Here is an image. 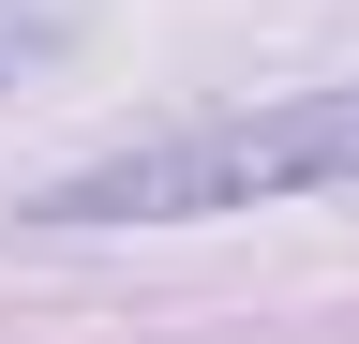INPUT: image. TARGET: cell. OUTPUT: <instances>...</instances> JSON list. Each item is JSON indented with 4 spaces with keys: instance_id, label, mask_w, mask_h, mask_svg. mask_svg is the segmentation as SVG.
<instances>
[{
    "instance_id": "cell-1",
    "label": "cell",
    "mask_w": 359,
    "mask_h": 344,
    "mask_svg": "<svg viewBox=\"0 0 359 344\" xmlns=\"http://www.w3.org/2000/svg\"><path fill=\"white\" fill-rule=\"evenodd\" d=\"M314 180H359V90H299V105H224V120H180V135H135L75 180H45L30 225H195V209H269V195H314Z\"/></svg>"
}]
</instances>
